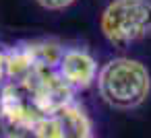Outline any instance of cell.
<instances>
[{"label":"cell","instance_id":"7a4b0ae2","mask_svg":"<svg viewBox=\"0 0 151 138\" xmlns=\"http://www.w3.org/2000/svg\"><path fill=\"white\" fill-rule=\"evenodd\" d=\"M99 29L120 50L151 35V0H112L101 13Z\"/></svg>","mask_w":151,"mask_h":138},{"label":"cell","instance_id":"52a82bcc","mask_svg":"<svg viewBox=\"0 0 151 138\" xmlns=\"http://www.w3.org/2000/svg\"><path fill=\"white\" fill-rule=\"evenodd\" d=\"M31 46H33L37 66H54V68H58V64H60V60L64 56V48L56 39H37V41H31Z\"/></svg>","mask_w":151,"mask_h":138},{"label":"cell","instance_id":"3957f363","mask_svg":"<svg viewBox=\"0 0 151 138\" xmlns=\"http://www.w3.org/2000/svg\"><path fill=\"white\" fill-rule=\"evenodd\" d=\"M21 83L27 87L35 107L44 115H54L58 109L75 101V91L54 66H35V70Z\"/></svg>","mask_w":151,"mask_h":138},{"label":"cell","instance_id":"8fae6325","mask_svg":"<svg viewBox=\"0 0 151 138\" xmlns=\"http://www.w3.org/2000/svg\"><path fill=\"white\" fill-rule=\"evenodd\" d=\"M0 138H4V136H2V134H0Z\"/></svg>","mask_w":151,"mask_h":138},{"label":"cell","instance_id":"7c38bea8","mask_svg":"<svg viewBox=\"0 0 151 138\" xmlns=\"http://www.w3.org/2000/svg\"><path fill=\"white\" fill-rule=\"evenodd\" d=\"M89 138H95V136H89Z\"/></svg>","mask_w":151,"mask_h":138},{"label":"cell","instance_id":"9c48e42d","mask_svg":"<svg viewBox=\"0 0 151 138\" xmlns=\"http://www.w3.org/2000/svg\"><path fill=\"white\" fill-rule=\"evenodd\" d=\"M77 0H37V4L48 9V11H64L70 4H75Z\"/></svg>","mask_w":151,"mask_h":138},{"label":"cell","instance_id":"8992f818","mask_svg":"<svg viewBox=\"0 0 151 138\" xmlns=\"http://www.w3.org/2000/svg\"><path fill=\"white\" fill-rule=\"evenodd\" d=\"M54 117L58 120V124L64 132V138H89V136H93L91 117L87 115V111L77 101L58 109L54 113Z\"/></svg>","mask_w":151,"mask_h":138},{"label":"cell","instance_id":"277c9868","mask_svg":"<svg viewBox=\"0 0 151 138\" xmlns=\"http://www.w3.org/2000/svg\"><path fill=\"white\" fill-rule=\"evenodd\" d=\"M60 76L73 91L89 89L97 80V62L95 58L83 48H66L64 56L58 64Z\"/></svg>","mask_w":151,"mask_h":138},{"label":"cell","instance_id":"ba28073f","mask_svg":"<svg viewBox=\"0 0 151 138\" xmlns=\"http://www.w3.org/2000/svg\"><path fill=\"white\" fill-rule=\"evenodd\" d=\"M33 138H64V132L54 115H42L33 124Z\"/></svg>","mask_w":151,"mask_h":138},{"label":"cell","instance_id":"6da1fadb","mask_svg":"<svg viewBox=\"0 0 151 138\" xmlns=\"http://www.w3.org/2000/svg\"><path fill=\"white\" fill-rule=\"evenodd\" d=\"M99 97L114 109H134L143 105L151 91V76L143 62L132 58H112L97 72Z\"/></svg>","mask_w":151,"mask_h":138},{"label":"cell","instance_id":"5b68a950","mask_svg":"<svg viewBox=\"0 0 151 138\" xmlns=\"http://www.w3.org/2000/svg\"><path fill=\"white\" fill-rule=\"evenodd\" d=\"M4 66H6V83L25 80L37 66L31 41H19L4 50Z\"/></svg>","mask_w":151,"mask_h":138},{"label":"cell","instance_id":"30bf717a","mask_svg":"<svg viewBox=\"0 0 151 138\" xmlns=\"http://www.w3.org/2000/svg\"><path fill=\"white\" fill-rule=\"evenodd\" d=\"M6 80V66H4V50H0V87Z\"/></svg>","mask_w":151,"mask_h":138}]
</instances>
